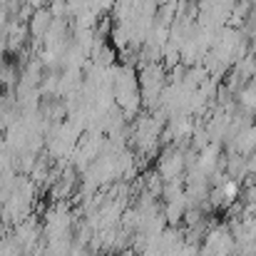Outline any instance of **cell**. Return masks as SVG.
I'll use <instances>...</instances> for the list:
<instances>
[{
	"label": "cell",
	"mask_w": 256,
	"mask_h": 256,
	"mask_svg": "<svg viewBox=\"0 0 256 256\" xmlns=\"http://www.w3.org/2000/svg\"><path fill=\"white\" fill-rule=\"evenodd\" d=\"M52 20H55V15H52L50 8H38V10L32 12V18L28 20V30H30L32 42H42V40H45L48 30L52 28Z\"/></svg>",
	"instance_id": "1"
},
{
	"label": "cell",
	"mask_w": 256,
	"mask_h": 256,
	"mask_svg": "<svg viewBox=\"0 0 256 256\" xmlns=\"http://www.w3.org/2000/svg\"><path fill=\"white\" fill-rule=\"evenodd\" d=\"M160 174H162V179H176L179 176V172H184V157L179 154V152H170V154H164V160H162V167H160Z\"/></svg>",
	"instance_id": "2"
}]
</instances>
